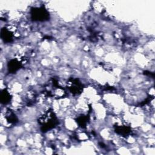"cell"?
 Returning <instances> with one entry per match:
<instances>
[{
    "instance_id": "cell-1",
    "label": "cell",
    "mask_w": 155,
    "mask_h": 155,
    "mask_svg": "<svg viewBox=\"0 0 155 155\" xmlns=\"http://www.w3.org/2000/svg\"><path fill=\"white\" fill-rule=\"evenodd\" d=\"M1 100L3 104H7L9 101L10 100V94L8 93V91L4 90L1 93Z\"/></svg>"
}]
</instances>
